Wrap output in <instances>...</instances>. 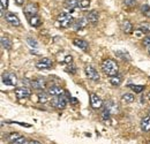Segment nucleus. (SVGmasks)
<instances>
[{
    "label": "nucleus",
    "mask_w": 150,
    "mask_h": 144,
    "mask_svg": "<svg viewBox=\"0 0 150 144\" xmlns=\"http://www.w3.org/2000/svg\"><path fill=\"white\" fill-rule=\"evenodd\" d=\"M102 69H103V72L105 73L108 76L112 77V76L118 75V73H119V66H118V64L114 60H112V59H106V60H104L102 62Z\"/></svg>",
    "instance_id": "obj_1"
},
{
    "label": "nucleus",
    "mask_w": 150,
    "mask_h": 144,
    "mask_svg": "<svg viewBox=\"0 0 150 144\" xmlns=\"http://www.w3.org/2000/svg\"><path fill=\"white\" fill-rule=\"evenodd\" d=\"M57 22H58V24L61 28H69L71 25L74 24L75 21L71 14H68V13H61V14L58 15Z\"/></svg>",
    "instance_id": "obj_2"
},
{
    "label": "nucleus",
    "mask_w": 150,
    "mask_h": 144,
    "mask_svg": "<svg viewBox=\"0 0 150 144\" xmlns=\"http://www.w3.org/2000/svg\"><path fill=\"white\" fill-rule=\"evenodd\" d=\"M2 83L6 85H11L14 87L18 83V77L14 73L12 72H5L2 74Z\"/></svg>",
    "instance_id": "obj_3"
},
{
    "label": "nucleus",
    "mask_w": 150,
    "mask_h": 144,
    "mask_svg": "<svg viewBox=\"0 0 150 144\" xmlns=\"http://www.w3.org/2000/svg\"><path fill=\"white\" fill-rule=\"evenodd\" d=\"M23 12H24V14H25L27 18H30L31 16H34V15H37V13H38L37 4H33V2L28 4V5L24 7Z\"/></svg>",
    "instance_id": "obj_4"
},
{
    "label": "nucleus",
    "mask_w": 150,
    "mask_h": 144,
    "mask_svg": "<svg viewBox=\"0 0 150 144\" xmlns=\"http://www.w3.org/2000/svg\"><path fill=\"white\" fill-rule=\"evenodd\" d=\"M15 96L18 97V99H24V98H29L31 96V90L28 87H21L15 89Z\"/></svg>",
    "instance_id": "obj_5"
},
{
    "label": "nucleus",
    "mask_w": 150,
    "mask_h": 144,
    "mask_svg": "<svg viewBox=\"0 0 150 144\" xmlns=\"http://www.w3.org/2000/svg\"><path fill=\"white\" fill-rule=\"evenodd\" d=\"M36 67L40 71L44 69H50L52 67V60L50 58H42L36 62Z\"/></svg>",
    "instance_id": "obj_6"
},
{
    "label": "nucleus",
    "mask_w": 150,
    "mask_h": 144,
    "mask_svg": "<svg viewBox=\"0 0 150 144\" xmlns=\"http://www.w3.org/2000/svg\"><path fill=\"white\" fill-rule=\"evenodd\" d=\"M84 72H86V75H87V76H88L90 80H93V81H99V78H100L99 73L97 72V71L95 69L93 66H90V65L86 66Z\"/></svg>",
    "instance_id": "obj_7"
},
{
    "label": "nucleus",
    "mask_w": 150,
    "mask_h": 144,
    "mask_svg": "<svg viewBox=\"0 0 150 144\" xmlns=\"http://www.w3.org/2000/svg\"><path fill=\"white\" fill-rule=\"evenodd\" d=\"M52 105L57 108H65L67 106V98L64 95L54 97V98H52Z\"/></svg>",
    "instance_id": "obj_8"
},
{
    "label": "nucleus",
    "mask_w": 150,
    "mask_h": 144,
    "mask_svg": "<svg viewBox=\"0 0 150 144\" xmlns=\"http://www.w3.org/2000/svg\"><path fill=\"white\" fill-rule=\"evenodd\" d=\"M5 18H6V21H7L9 24H12V25H14V27H19L20 24H21V21H20L19 16H18L15 13L7 12L6 15H5Z\"/></svg>",
    "instance_id": "obj_9"
},
{
    "label": "nucleus",
    "mask_w": 150,
    "mask_h": 144,
    "mask_svg": "<svg viewBox=\"0 0 150 144\" xmlns=\"http://www.w3.org/2000/svg\"><path fill=\"white\" fill-rule=\"evenodd\" d=\"M103 100L96 95V93H90V105L95 109H99L103 107Z\"/></svg>",
    "instance_id": "obj_10"
},
{
    "label": "nucleus",
    "mask_w": 150,
    "mask_h": 144,
    "mask_svg": "<svg viewBox=\"0 0 150 144\" xmlns=\"http://www.w3.org/2000/svg\"><path fill=\"white\" fill-rule=\"evenodd\" d=\"M47 93H49L50 96L58 97V96H62V95H65L66 92H65V90H64L61 87H59V85H51V87L47 88Z\"/></svg>",
    "instance_id": "obj_11"
},
{
    "label": "nucleus",
    "mask_w": 150,
    "mask_h": 144,
    "mask_svg": "<svg viewBox=\"0 0 150 144\" xmlns=\"http://www.w3.org/2000/svg\"><path fill=\"white\" fill-rule=\"evenodd\" d=\"M30 85L35 90H43L46 88V81L44 78H36V80L30 82Z\"/></svg>",
    "instance_id": "obj_12"
},
{
    "label": "nucleus",
    "mask_w": 150,
    "mask_h": 144,
    "mask_svg": "<svg viewBox=\"0 0 150 144\" xmlns=\"http://www.w3.org/2000/svg\"><path fill=\"white\" fill-rule=\"evenodd\" d=\"M103 107L105 108L106 111H109L111 114H117V113H118V111H119V106H118V104H117V103H114V102H112V100H108V102H105Z\"/></svg>",
    "instance_id": "obj_13"
},
{
    "label": "nucleus",
    "mask_w": 150,
    "mask_h": 144,
    "mask_svg": "<svg viewBox=\"0 0 150 144\" xmlns=\"http://www.w3.org/2000/svg\"><path fill=\"white\" fill-rule=\"evenodd\" d=\"M88 24H89V22H88L87 18L84 16V18H77V20L74 22V24H73V28H74L75 30H81V29L86 28Z\"/></svg>",
    "instance_id": "obj_14"
},
{
    "label": "nucleus",
    "mask_w": 150,
    "mask_h": 144,
    "mask_svg": "<svg viewBox=\"0 0 150 144\" xmlns=\"http://www.w3.org/2000/svg\"><path fill=\"white\" fill-rule=\"evenodd\" d=\"M64 6L68 11H74L75 8H80V0H65Z\"/></svg>",
    "instance_id": "obj_15"
},
{
    "label": "nucleus",
    "mask_w": 150,
    "mask_h": 144,
    "mask_svg": "<svg viewBox=\"0 0 150 144\" xmlns=\"http://www.w3.org/2000/svg\"><path fill=\"white\" fill-rule=\"evenodd\" d=\"M86 18L88 20V22L89 23H91V24H96L97 22H98V18H99V14H98V12L97 11H90L87 15H86Z\"/></svg>",
    "instance_id": "obj_16"
},
{
    "label": "nucleus",
    "mask_w": 150,
    "mask_h": 144,
    "mask_svg": "<svg viewBox=\"0 0 150 144\" xmlns=\"http://www.w3.org/2000/svg\"><path fill=\"white\" fill-rule=\"evenodd\" d=\"M73 43H74L75 46H77V47H79V49H81L82 51H88L89 45H88V43H87L84 39H81V38H75L74 40H73Z\"/></svg>",
    "instance_id": "obj_17"
},
{
    "label": "nucleus",
    "mask_w": 150,
    "mask_h": 144,
    "mask_svg": "<svg viewBox=\"0 0 150 144\" xmlns=\"http://www.w3.org/2000/svg\"><path fill=\"white\" fill-rule=\"evenodd\" d=\"M121 29L125 34H132L133 32V24H132L131 21H128V20L124 21L121 24Z\"/></svg>",
    "instance_id": "obj_18"
},
{
    "label": "nucleus",
    "mask_w": 150,
    "mask_h": 144,
    "mask_svg": "<svg viewBox=\"0 0 150 144\" xmlns=\"http://www.w3.org/2000/svg\"><path fill=\"white\" fill-rule=\"evenodd\" d=\"M28 20H29V23H30L31 27L37 28V27H39L42 24V18H40L39 15H34V16H31V18H28Z\"/></svg>",
    "instance_id": "obj_19"
},
{
    "label": "nucleus",
    "mask_w": 150,
    "mask_h": 144,
    "mask_svg": "<svg viewBox=\"0 0 150 144\" xmlns=\"http://www.w3.org/2000/svg\"><path fill=\"white\" fill-rule=\"evenodd\" d=\"M141 129L143 131H149L150 130V116H144L141 120Z\"/></svg>",
    "instance_id": "obj_20"
},
{
    "label": "nucleus",
    "mask_w": 150,
    "mask_h": 144,
    "mask_svg": "<svg viewBox=\"0 0 150 144\" xmlns=\"http://www.w3.org/2000/svg\"><path fill=\"white\" fill-rule=\"evenodd\" d=\"M110 83L114 85V87H118V85H120L121 83H122V76H120V75H115V76H112L111 78H110Z\"/></svg>",
    "instance_id": "obj_21"
},
{
    "label": "nucleus",
    "mask_w": 150,
    "mask_h": 144,
    "mask_svg": "<svg viewBox=\"0 0 150 144\" xmlns=\"http://www.w3.org/2000/svg\"><path fill=\"white\" fill-rule=\"evenodd\" d=\"M137 30L141 31V32H143V34H150V23H147V22L141 23L137 27Z\"/></svg>",
    "instance_id": "obj_22"
},
{
    "label": "nucleus",
    "mask_w": 150,
    "mask_h": 144,
    "mask_svg": "<svg viewBox=\"0 0 150 144\" xmlns=\"http://www.w3.org/2000/svg\"><path fill=\"white\" fill-rule=\"evenodd\" d=\"M121 99H122L124 103H127V104H128V103H133V102L135 100V96H134L133 93L127 92V93H124V95H122Z\"/></svg>",
    "instance_id": "obj_23"
},
{
    "label": "nucleus",
    "mask_w": 150,
    "mask_h": 144,
    "mask_svg": "<svg viewBox=\"0 0 150 144\" xmlns=\"http://www.w3.org/2000/svg\"><path fill=\"white\" fill-rule=\"evenodd\" d=\"M1 45H2V47H4L5 50H11V49H12V43H11V40L5 36H1Z\"/></svg>",
    "instance_id": "obj_24"
},
{
    "label": "nucleus",
    "mask_w": 150,
    "mask_h": 144,
    "mask_svg": "<svg viewBox=\"0 0 150 144\" xmlns=\"http://www.w3.org/2000/svg\"><path fill=\"white\" fill-rule=\"evenodd\" d=\"M49 100V93L47 92H39L38 93V102L39 103H46Z\"/></svg>",
    "instance_id": "obj_25"
},
{
    "label": "nucleus",
    "mask_w": 150,
    "mask_h": 144,
    "mask_svg": "<svg viewBox=\"0 0 150 144\" xmlns=\"http://www.w3.org/2000/svg\"><path fill=\"white\" fill-rule=\"evenodd\" d=\"M0 5H1V16H5L6 15L5 11L8 7V0H0Z\"/></svg>",
    "instance_id": "obj_26"
},
{
    "label": "nucleus",
    "mask_w": 150,
    "mask_h": 144,
    "mask_svg": "<svg viewBox=\"0 0 150 144\" xmlns=\"http://www.w3.org/2000/svg\"><path fill=\"white\" fill-rule=\"evenodd\" d=\"M100 115H102V119H103L104 121H108V120L111 118L112 114H111L109 111H106L104 107H102V114H100Z\"/></svg>",
    "instance_id": "obj_27"
},
{
    "label": "nucleus",
    "mask_w": 150,
    "mask_h": 144,
    "mask_svg": "<svg viewBox=\"0 0 150 144\" xmlns=\"http://www.w3.org/2000/svg\"><path fill=\"white\" fill-rule=\"evenodd\" d=\"M115 55L117 56H119V58H122V59H127V61H131L132 60V58H131V55L127 53V52H120V51H118V52H115Z\"/></svg>",
    "instance_id": "obj_28"
},
{
    "label": "nucleus",
    "mask_w": 150,
    "mask_h": 144,
    "mask_svg": "<svg viewBox=\"0 0 150 144\" xmlns=\"http://www.w3.org/2000/svg\"><path fill=\"white\" fill-rule=\"evenodd\" d=\"M20 137H21V135H20V134H18V133H12V134H9V135H8V137H7V138H8V141H9L11 143H13V142H15V141H16L18 138H20Z\"/></svg>",
    "instance_id": "obj_29"
},
{
    "label": "nucleus",
    "mask_w": 150,
    "mask_h": 144,
    "mask_svg": "<svg viewBox=\"0 0 150 144\" xmlns=\"http://www.w3.org/2000/svg\"><path fill=\"white\" fill-rule=\"evenodd\" d=\"M90 6V1L89 0H80V9H88Z\"/></svg>",
    "instance_id": "obj_30"
},
{
    "label": "nucleus",
    "mask_w": 150,
    "mask_h": 144,
    "mask_svg": "<svg viewBox=\"0 0 150 144\" xmlns=\"http://www.w3.org/2000/svg\"><path fill=\"white\" fill-rule=\"evenodd\" d=\"M129 88H132V90L135 93H140L144 90V85H129Z\"/></svg>",
    "instance_id": "obj_31"
},
{
    "label": "nucleus",
    "mask_w": 150,
    "mask_h": 144,
    "mask_svg": "<svg viewBox=\"0 0 150 144\" xmlns=\"http://www.w3.org/2000/svg\"><path fill=\"white\" fill-rule=\"evenodd\" d=\"M124 5L126 6V7H135L136 5H137V1L136 0H124Z\"/></svg>",
    "instance_id": "obj_32"
},
{
    "label": "nucleus",
    "mask_w": 150,
    "mask_h": 144,
    "mask_svg": "<svg viewBox=\"0 0 150 144\" xmlns=\"http://www.w3.org/2000/svg\"><path fill=\"white\" fill-rule=\"evenodd\" d=\"M12 144H27V138L23 137V136H21L20 138H18L15 142H13Z\"/></svg>",
    "instance_id": "obj_33"
},
{
    "label": "nucleus",
    "mask_w": 150,
    "mask_h": 144,
    "mask_svg": "<svg viewBox=\"0 0 150 144\" xmlns=\"http://www.w3.org/2000/svg\"><path fill=\"white\" fill-rule=\"evenodd\" d=\"M66 71H67V73L75 74V73H76V67H75V66H73V64H72V65H69V66L66 68Z\"/></svg>",
    "instance_id": "obj_34"
},
{
    "label": "nucleus",
    "mask_w": 150,
    "mask_h": 144,
    "mask_svg": "<svg viewBox=\"0 0 150 144\" xmlns=\"http://www.w3.org/2000/svg\"><path fill=\"white\" fill-rule=\"evenodd\" d=\"M64 61H65V64H67V65H72V64H73V56H72V55H67Z\"/></svg>",
    "instance_id": "obj_35"
},
{
    "label": "nucleus",
    "mask_w": 150,
    "mask_h": 144,
    "mask_svg": "<svg viewBox=\"0 0 150 144\" xmlns=\"http://www.w3.org/2000/svg\"><path fill=\"white\" fill-rule=\"evenodd\" d=\"M143 45L148 46V47L150 46V35H148V36H146L143 38Z\"/></svg>",
    "instance_id": "obj_36"
},
{
    "label": "nucleus",
    "mask_w": 150,
    "mask_h": 144,
    "mask_svg": "<svg viewBox=\"0 0 150 144\" xmlns=\"http://www.w3.org/2000/svg\"><path fill=\"white\" fill-rule=\"evenodd\" d=\"M27 42L29 43V45H30V46H35V47L37 46L36 40H35V39H33V38H30V37H29V38H27Z\"/></svg>",
    "instance_id": "obj_37"
},
{
    "label": "nucleus",
    "mask_w": 150,
    "mask_h": 144,
    "mask_svg": "<svg viewBox=\"0 0 150 144\" xmlns=\"http://www.w3.org/2000/svg\"><path fill=\"white\" fill-rule=\"evenodd\" d=\"M141 11H142V13H144V14H146V13H149L150 7L148 6V5H143V6H142V8H141Z\"/></svg>",
    "instance_id": "obj_38"
},
{
    "label": "nucleus",
    "mask_w": 150,
    "mask_h": 144,
    "mask_svg": "<svg viewBox=\"0 0 150 144\" xmlns=\"http://www.w3.org/2000/svg\"><path fill=\"white\" fill-rule=\"evenodd\" d=\"M27 144H42L40 142H38V141H35V140H31L30 142H28Z\"/></svg>",
    "instance_id": "obj_39"
},
{
    "label": "nucleus",
    "mask_w": 150,
    "mask_h": 144,
    "mask_svg": "<svg viewBox=\"0 0 150 144\" xmlns=\"http://www.w3.org/2000/svg\"><path fill=\"white\" fill-rule=\"evenodd\" d=\"M15 4H18L19 6H22V5L24 4V1H23V0H15Z\"/></svg>",
    "instance_id": "obj_40"
},
{
    "label": "nucleus",
    "mask_w": 150,
    "mask_h": 144,
    "mask_svg": "<svg viewBox=\"0 0 150 144\" xmlns=\"http://www.w3.org/2000/svg\"><path fill=\"white\" fill-rule=\"evenodd\" d=\"M148 51H149V54H150V46L148 47Z\"/></svg>",
    "instance_id": "obj_41"
},
{
    "label": "nucleus",
    "mask_w": 150,
    "mask_h": 144,
    "mask_svg": "<svg viewBox=\"0 0 150 144\" xmlns=\"http://www.w3.org/2000/svg\"><path fill=\"white\" fill-rule=\"evenodd\" d=\"M148 97H149V98H150V92H149V95H148Z\"/></svg>",
    "instance_id": "obj_42"
},
{
    "label": "nucleus",
    "mask_w": 150,
    "mask_h": 144,
    "mask_svg": "<svg viewBox=\"0 0 150 144\" xmlns=\"http://www.w3.org/2000/svg\"><path fill=\"white\" fill-rule=\"evenodd\" d=\"M149 116H150V112H149Z\"/></svg>",
    "instance_id": "obj_43"
}]
</instances>
